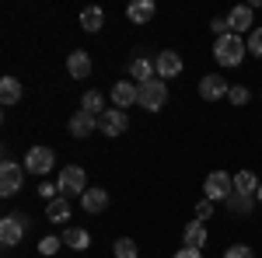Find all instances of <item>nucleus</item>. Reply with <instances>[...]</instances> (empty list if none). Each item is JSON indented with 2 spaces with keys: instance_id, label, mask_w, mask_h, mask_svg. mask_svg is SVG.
Here are the masks:
<instances>
[{
  "instance_id": "31",
  "label": "nucleus",
  "mask_w": 262,
  "mask_h": 258,
  "mask_svg": "<svg viewBox=\"0 0 262 258\" xmlns=\"http://www.w3.org/2000/svg\"><path fill=\"white\" fill-rule=\"evenodd\" d=\"M210 217H213V202H210V199H200V202H196V220L206 223Z\"/></svg>"
},
{
  "instance_id": "8",
  "label": "nucleus",
  "mask_w": 262,
  "mask_h": 258,
  "mask_svg": "<svg viewBox=\"0 0 262 258\" xmlns=\"http://www.w3.org/2000/svg\"><path fill=\"white\" fill-rule=\"evenodd\" d=\"M53 164H56V157H53V150H49V147H32V150H28V157H25V171H32V175L46 178Z\"/></svg>"
},
{
  "instance_id": "29",
  "label": "nucleus",
  "mask_w": 262,
  "mask_h": 258,
  "mask_svg": "<svg viewBox=\"0 0 262 258\" xmlns=\"http://www.w3.org/2000/svg\"><path fill=\"white\" fill-rule=\"evenodd\" d=\"M248 53L262 60V28H252V32H248Z\"/></svg>"
},
{
  "instance_id": "34",
  "label": "nucleus",
  "mask_w": 262,
  "mask_h": 258,
  "mask_svg": "<svg viewBox=\"0 0 262 258\" xmlns=\"http://www.w3.org/2000/svg\"><path fill=\"white\" fill-rule=\"evenodd\" d=\"M171 258H203V251H196V248H182V251H175Z\"/></svg>"
},
{
  "instance_id": "14",
  "label": "nucleus",
  "mask_w": 262,
  "mask_h": 258,
  "mask_svg": "<svg viewBox=\"0 0 262 258\" xmlns=\"http://www.w3.org/2000/svg\"><path fill=\"white\" fill-rule=\"evenodd\" d=\"M67 70H70V77H74V80L91 77V56H88L84 49H77V53H70V56H67Z\"/></svg>"
},
{
  "instance_id": "15",
  "label": "nucleus",
  "mask_w": 262,
  "mask_h": 258,
  "mask_svg": "<svg viewBox=\"0 0 262 258\" xmlns=\"http://www.w3.org/2000/svg\"><path fill=\"white\" fill-rule=\"evenodd\" d=\"M154 11H158L154 0H133V4L126 7V18L133 21V25H147V21L154 18Z\"/></svg>"
},
{
  "instance_id": "6",
  "label": "nucleus",
  "mask_w": 262,
  "mask_h": 258,
  "mask_svg": "<svg viewBox=\"0 0 262 258\" xmlns=\"http://www.w3.org/2000/svg\"><path fill=\"white\" fill-rule=\"evenodd\" d=\"M25 234H28V217H4L0 220V244H4V248L21 244Z\"/></svg>"
},
{
  "instance_id": "26",
  "label": "nucleus",
  "mask_w": 262,
  "mask_h": 258,
  "mask_svg": "<svg viewBox=\"0 0 262 258\" xmlns=\"http://www.w3.org/2000/svg\"><path fill=\"white\" fill-rule=\"evenodd\" d=\"M112 251H116V258H137L140 255L137 244H133V238H119L116 244H112Z\"/></svg>"
},
{
  "instance_id": "23",
  "label": "nucleus",
  "mask_w": 262,
  "mask_h": 258,
  "mask_svg": "<svg viewBox=\"0 0 262 258\" xmlns=\"http://www.w3.org/2000/svg\"><path fill=\"white\" fill-rule=\"evenodd\" d=\"M46 213H49V220L53 223H67L70 220V199H53V202H46Z\"/></svg>"
},
{
  "instance_id": "11",
  "label": "nucleus",
  "mask_w": 262,
  "mask_h": 258,
  "mask_svg": "<svg viewBox=\"0 0 262 258\" xmlns=\"http://www.w3.org/2000/svg\"><path fill=\"white\" fill-rule=\"evenodd\" d=\"M137 98H140V84H133V80L112 84V108H129V105H137Z\"/></svg>"
},
{
  "instance_id": "13",
  "label": "nucleus",
  "mask_w": 262,
  "mask_h": 258,
  "mask_svg": "<svg viewBox=\"0 0 262 258\" xmlns=\"http://www.w3.org/2000/svg\"><path fill=\"white\" fill-rule=\"evenodd\" d=\"M129 77L137 80V84H147V80L158 77V66H154V60H147V56H133L129 60Z\"/></svg>"
},
{
  "instance_id": "2",
  "label": "nucleus",
  "mask_w": 262,
  "mask_h": 258,
  "mask_svg": "<svg viewBox=\"0 0 262 258\" xmlns=\"http://www.w3.org/2000/svg\"><path fill=\"white\" fill-rule=\"evenodd\" d=\"M203 196L210 199V202H227V199L234 196V175H227V171L206 175V181H203Z\"/></svg>"
},
{
  "instance_id": "3",
  "label": "nucleus",
  "mask_w": 262,
  "mask_h": 258,
  "mask_svg": "<svg viewBox=\"0 0 262 258\" xmlns=\"http://www.w3.org/2000/svg\"><path fill=\"white\" fill-rule=\"evenodd\" d=\"M164 101H168V87H164L161 77L147 80V84H140V98H137V105H140L143 112H161Z\"/></svg>"
},
{
  "instance_id": "20",
  "label": "nucleus",
  "mask_w": 262,
  "mask_h": 258,
  "mask_svg": "<svg viewBox=\"0 0 262 258\" xmlns=\"http://www.w3.org/2000/svg\"><path fill=\"white\" fill-rule=\"evenodd\" d=\"M60 238H63V244H67V248H74V251H84V248L91 244V234H88L84 227H67Z\"/></svg>"
},
{
  "instance_id": "17",
  "label": "nucleus",
  "mask_w": 262,
  "mask_h": 258,
  "mask_svg": "<svg viewBox=\"0 0 262 258\" xmlns=\"http://www.w3.org/2000/svg\"><path fill=\"white\" fill-rule=\"evenodd\" d=\"M95 129H98V119H95V115H88V112H77V115L70 119V133H74L77 139H88Z\"/></svg>"
},
{
  "instance_id": "21",
  "label": "nucleus",
  "mask_w": 262,
  "mask_h": 258,
  "mask_svg": "<svg viewBox=\"0 0 262 258\" xmlns=\"http://www.w3.org/2000/svg\"><path fill=\"white\" fill-rule=\"evenodd\" d=\"M0 101H4V105H18L21 101V80L18 77H4L0 80Z\"/></svg>"
},
{
  "instance_id": "10",
  "label": "nucleus",
  "mask_w": 262,
  "mask_h": 258,
  "mask_svg": "<svg viewBox=\"0 0 262 258\" xmlns=\"http://www.w3.org/2000/svg\"><path fill=\"white\" fill-rule=\"evenodd\" d=\"M227 25H231L234 35H242V39H245V28H255V11H252V4H238V7H231V11H227Z\"/></svg>"
},
{
  "instance_id": "33",
  "label": "nucleus",
  "mask_w": 262,
  "mask_h": 258,
  "mask_svg": "<svg viewBox=\"0 0 262 258\" xmlns=\"http://www.w3.org/2000/svg\"><path fill=\"white\" fill-rule=\"evenodd\" d=\"M210 28H213V35H217V39L231 35V25H227V18H213V21H210Z\"/></svg>"
},
{
  "instance_id": "5",
  "label": "nucleus",
  "mask_w": 262,
  "mask_h": 258,
  "mask_svg": "<svg viewBox=\"0 0 262 258\" xmlns=\"http://www.w3.org/2000/svg\"><path fill=\"white\" fill-rule=\"evenodd\" d=\"M21 185H25V168L18 160H4L0 164V196L11 199L14 192H21Z\"/></svg>"
},
{
  "instance_id": "18",
  "label": "nucleus",
  "mask_w": 262,
  "mask_h": 258,
  "mask_svg": "<svg viewBox=\"0 0 262 258\" xmlns=\"http://www.w3.org/2000/svg\"><path fill=\"white\" fill-rule=\"evenodd\" d=\"M105 206H108V192H105V189H88V192L81 196L84 213H101Z\"/></svg>"
},
{
  "instance_id": "1",
  "label": "nucleus",
  "mask_w": 262,
  "mask_h": 258,
  "mask_svg": "<svg viewBox=\"0 0 262 258\" xmlns=\"http://www.w3.org/2000/svg\"><path fill=\"white\" fill-rule=\"evenodd\" d=\"M245 53H248V42H245L242 35H234V32L213 42V60L221 63V66H242Z\"/></svg>"
},
{
  "instance_id": "4",
  "label": "nucleus",
  "mask_w": 262,
  "mask_h": 258,
  "mask_svg": "<svg viewBox=\"0 0 262 258\" xmlns=\"http://www.w3.org/2000/svg\"><path fill=\"white\" fill-rule=\"evenodd\" d=\"M56 185H60V196H63V199H70V196H84V192H88V175H84V168L70 164V168H63V171H60Z\"/></svg>"
},
{
  "instance_id": "24",
  "label": "nucleus",
  "mask_w": 262,
  "mask_h": 258,
  "mask_svg": "<svg viewBox=\"0 0 262 258\" xmlns=\"http://www.w3.org/2000/svg\"><path fill=\"white\" fill-rule=\"evenodd\" d=\"M81 112H88V115H105V98H101V91H88L81 98Z\"/></svg>"
},
{
  "instance_id": "28",
  "label": "nucleus",
  "mask_w": 262,
  "mask_h": 258,
  "mask_svg": "<svg viewBox=\"0 0 262 258\" xmlns=\"http://www.w3.org/2000/svg\"><path fill=\"white\" fill-rule=\"evenodd\" d=\"M227 98H231V105H248L252 95H248V87H245V84H231V95H227Z\"/></svg>"
},
{
  "instance_id": "30",
  "label": "nucleus",
  "mask_w": 262,
  "mask_h": 258,
  "mask_svg": "<svg viewBox=\"0 0 262 258\" xmlns=\"http://www.w3.org/2000/svg\"><path fill=\"white\" fill-rule=\"evenodd\" d=\"M39 196L46 199V202L60 199V185H56V181H42V185H39Z\"/></svg>"
},
{
  "instance_id": "7",
  "label": "nucleus",
  "mask_w": 262,
  "mask_h": 258,
  "mask_svg": "<svg viewBox=\"0 0 262 258\" xmlns=\"http://www.w3.org/2000/svg\"><path fill=\"white\" fill-rule=\"evenodd\" d=\"M98 129L108 139H116V136H122V133L129 129V115H126L122 108H105V115H98Z\"/></svg>"
},
{
  "instance_id": "35",
  "label": "nucleus",
  "mask_w": 262,
  "mask_h": 258,
  "mask_svg": "<svg viewBox=\"0 0 262 258\" xmlns=\"http://www.w3.org/2000/svg\"><path fill=\"white\" fill-rule=\"evenodd\" d=\"M255 199H259V202H262V185H259V192H255Z\"/></svg>"
},
{
  "instance_id": "27",
  "label": "nucleus",
  "mask_w": 262,
  "mask_h": 258,
  "mask_svg": "<svg viewBox=\"0 0 262 258\" xmlns=\"http://www.w3.org/2000/svg\"><path fill=\"white\" fill-rule=\"evenodd\" d=\"M60 244H63V238H53V234H49V238H42V241H39V255L53 258L56 251H60Z\"/></svg>"
},
{
  "instance_id": "19",
  "label": "nucleus",
  "mask_w": 262,
  "mask_h": 258,
  "mask_svg": "<svg viewBox=\"0 0 262 258\" xmlns=\"http://www.w3.org/2000/svg\"><path fill=\"white\" fill-rule=\"evenodd\" d=\"M182 238H185V248H196V251H200L203 244L210 241V230H206V223H200V220H192V223L185 227V234H182Z\"/></svg>"
},
{
  "instance_id": "12",
  "label": "nucleus",
  "mask_w": 262,
  "mask_h": 258,
  "mask_svg": "<svg viewBox=\"0 0 262 258\" xmlns=\"http://www.w3.org/2000/svg\"><path fill=\"white\" fill-rule=\"evenodd\" d=\"M154 66H158V77H161V80H171V77H179V74H182V56L175 53V49H164L161 56L154 60Z\"/></svg>"
},
{
  "instance_id": "32",
  "label": "nucleus",
  "mask_w": 262,
  "mask_h": 258,
  "mask_svg": "<svg viewBox=\"0 0 262 258\" xmlns=\"http://www.w3.org/2000/svg\"><path fill=\"white\" fill-rule=\"evenodd\" d=\"M224 258H255V251H252V248H245V244H234V248H227V251H224Z\"/></svg>"
},
{
  "instance_id": "25",
  "label": "nucleus",
  "mask_w": 262,
  "mask_h": 258,
  "mask_svg": "<svg viewBox=\"0 0 262 258\" xmlns=\"http://www.w3.org/2000/svg\"><path fill=\"white\" fill-rule=\"evenodd\" d=\"M255 202H259V199L255 196H238V192H234V196L227 199V202H224V206H227V209H231V213H238V217H248V213H252V209H255Z\"/></svg>"
},
{
  "instance_id": "16",
  "label": "nucleus",
  "mask_w": 262,
  "mask_h": 258,
  "mask_svg": "<svg viewBox=\"0 0 262 258\" xmlns=\"http://www.w3.org/2000/svg\"><path fill=\"white\" fill-rule=\"evenodd\" d=\"M259 185H262V178L255 175V171H248V168L234 175V192H238V196H255Z\"/></svg>"
},
{
  "instance_id": "9",
  "label": "nucleus",
  "mask_w": 262,
  "mask_h": 258,
  "mask_svg": "<svg viewBox=\"0 0 262 258\" xmlns=\"http://www.w3.org/2000/svg\"><path fill=\"white\" fill-rule=\"evenodd\" d=\"M231 95V84L221 77V74H206V77L200 80V98L203 101H221Z\"/></svg>"
},
{
  "instance_id": "22",
  "label": "nucleus",
  "mask_w": 262,
  "mask_h": 258,
  "mask_svg": "<svg viewBox=\"0 0 262 258\" xmlns=\"http://www.w3.org/2000/svg\"><path fill=\"white\" fill-rule=\"evenodd\" d=\"M101 25H105V14H101V7H84L81 11V28L84 32H101Z\"/></svg>"
}]
</instances>
